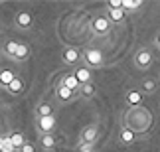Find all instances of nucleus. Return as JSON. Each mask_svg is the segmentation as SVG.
Instances as JSON below:
<instances>
[{
  "label": "nucleus",
  "mask_w": 160,
  "mask_h": 152,
  "mask_svg": "<svg viewBox=\"0 0 160 152\" xmlns=\"http://www.w3.org/2000/svg\"><path fill=\"white\" fill-rule=\"evenodd\" d=\"M73 75H75V79L79 81V85H87V83L93 81V73H91V69L85 67V65L75 67V69H73Z\"/></svg>",
  "instance_id": "1a4fd4ad"
},
{
  "label": "nucleus",
  "mask_w": 160,
  "mask_h": 152,
  "mask_svg": "<svg viewBox=\"0 0 160 152\" xmlns=\"http://www.w3.org/2000/svg\"><path fill=\"white\" fill-rule=\"evenodd\" d=\"M97 146L93 142H79V146H77V152H95Z\"/></svg>",
  "instance_id": "b1692460"
},
{
  "label": "nucleus",
  "mask_w": 160,
  "mask_h": 152,
  "mask_svg": "<svg viewBox=\"0 0 160 152\" xmlns=\"http://www.w3.org/2000/svg\"><path fill=\"white\" fill-rule=\"evenodd\" d=\"M125 14L127 12L119 8V10H107V18H109V22H115V24H121L122 20H125Z\"/></svg>",
  "instance_id": "a211bd4d"
},
{
  "label": "nucleus",
  "mask_w": 160,
  "mask_h": 152,
  "mask_svg": "<svg viewBox=\"0 0 160 152\" xmlns=\"http://www.w3.org/2000/svg\"><path fill=\"white\" fill-rule=\"evenodd\" d=\"M150 63H152V51L148 47H140L134 53V65L140 69H146V67H150Z\"/></svg>",
  "instance_id": "39448f33"
},
{
  "label": "nucleus",
  "mask_w": 160,
  "mask_h": 152,
  "mask_svg": "<svg viewBox=\"0 0 160 152\" xmlns=\"http://www.w3.org/2000/svg\"><path fill=\"white\" fill-rule=\"evenodd\" d=\"M0 152H16V148L10 144L6 132H0Z\"/></svg>",
  "instance_id": "412c9836"
},
{
  "label": "nucleus",
  "mask_w": 160,
  "mask_h": 152,
  "mask_svg": "<svg viewBox=\"0 0 160 152\" xmlns=\"http://www.w3.org/2000/svg\"><path fill=\"white\" fill-rule=\"evenodd\" d=\"M6 135H8V140H10L12 146L16 148V152L28 142V140H26V135H24L22 130H12V132H6Z\"/></svg>",
  "instance_id": "9d476101"
},
{
  "label": "nucleus",
  "mask_w": 160,
  "mask_h": 152,
  "mask_svg": "<svg viewBox=\"0 0 160 152\" xmlns=\"http://www.w3.org/2000/svg\"><path fill=\"white\" fill-rule=\"evenodd\" d=\"M142 89H144V93H154V91H156V81H154L152 77L144 79V83H142Z\"/></svg>",
  "instance_id": "5701e85b"
},
{
  "label": "nucleus",
  "mask_w": 160,
  "mask_h": 152,
  "mask_svg": "<svg viewBox=\"0 0 160 152\" xmlns=\"http://www.w3.org/2000/svg\"><path fill=\"white\" fill-rule=\"evenodd\" d=\"M55 95H58V99L61 103H69V101H73V97H75V93H73L71 89H67L65 85H61V83H58V87H55Z\"/></svg>",
  "instance_id": "9b49d317"
},
{
  "label": "nucleus",
  "mask_w": 160,
  "mask_h": 152,
  "mask_svg": "<svg viewBox=\"0 0 160 152\" xmlns=\"http://www.w3.org/2000/svg\"><path fill=\"white\" fill-rule=\"evenodd\" d=\"M36 146H38V144H34V142H26L18 152H38V148H36Z\"/></svg>",
  "instance_id": "a878e982"
},
{
  "label": "nucleus",
  "mask_w": 160,
  "mask_h": 152,
  "mask_svg": "<svg viewBox=\"0 0 160 152\" xmlns=\"http://www.w3.org/2000/svg\"><path fill=\"white\" fill-rule=\"evenodd\" d=\"M38 146L42 150H46V152L53 150L55 148V138H53V135H40L38 136Z\"/></svg>",
  "instance_id": "ddd939ff"
},
{
  "label": "nucleus",
  "mask_w": 160,
  "mask_h": 152,
  "mask_svg": "<svg viewBox=\"0 0 160 152\" xmlns=\"http://www.w3.org/2000/svg\"><path fill=\"white\" fill-rule=\"evenodd\" d=\"M99 138V126L97 125H87L81 129V135H79V142H97Z\"/></svg>",
  "instance_id": "0eeeda50"
},
{
  "label": "nucleus",
  "mask_w": 160,
  "mask_h": 152,
  "mask_svg": "<svg viewBox=\"0 0 160 152\" xmlns=\"http://www.w3.org/2000/svg\"><path fill=\"white\" fill-rule=\"evenodd\" d=\"M122 8V0H109L107 2V10H119Z\"/></svg>",
  "instance_id": "393cba45"
},
{
  "label": "nucleus",
  "mask_w": 160,
  "mask_h": 152,
  "mask_svg": "<svg viewBox=\"0 0 160 152\" xmlns=\"http://www.w3.org/2000/svg\"><path fill=\"white\" fill-rule=\"evenodd\" d=\"M14 24H16L18 30H30L34 26V18H32V14H30L28 10H20L14 16Z\"/></svg>",
  "instance_id": "423d86ee"
},
{
  "label": "nucleus",
  "mask_w": 160,
  "mask_h": 152,
  "mask_svg": "<svg viewBox=\"0 0 160 152\" xmlns=\"http://www.w3.org/2000/svg\"><path fill=\"white\" fill-rule=\"evenodd\" d=\"M95 93H97V89H95L93 83H87V85H81V87H79V95H81V99H93Z\"/></svg>",
  "instance_id": "f3484780"
},
{
  "label": "nucleus",
  "mask_w": 160,
  "mask_h": 152,
  "mask_svg": "<svg viewBox=\"0 0 160 152\" xmlns=\"http://www.w3.org/2000/svg\"><path fill=\"white\" fill-rule=\"evenodd\" d=\"M61 85H65V87H67V89H71L73 93H79V87H81V85H79V81L75 79V75H73V73L65 75L63 79H61Z\"/></svg>",
  "instance_id": "2eb2a0df"
},
{
  "label": "nucleus",
  "mask_w": 160,
  "mask_h": 152,
  "mask_svg": "<svg viewBox=\"0 0 160 152\" xmlns=\"http://www.w3.org/2000/svg\"><path fill=\"white\" fill-rule=\"evenodd\" d=\"M6 91H8L10 95H20L22 91H24V81H22L20 77H14V79H12V83L6 87Z\"/></svg>",
  "instance_id": "dca6fc26"
},
{
  "label": "nucleus",
  "mask_w": 160,
  "mask_h": 152,
  "mask_svg": "<svg viewBox=\"0 0 160 152\" xmlns=\"http://www.w3.org/2000/svg\"><path fill=\"white\" fill-rule=\"evenodd\" d=\"M2 53L12 61H26L30 57V47L22 42H14V40H4L2 44Z\"/></svg>",
  "instance_id": "f257e3e1"
},
{
  "label": "nucleus",
  "mask_w": 160,
  "mask_h": 152,
  "mask_svg": "<svg viewBox=\"0 0 160 152\" xmlns=\"http://www.w3.org/2000/svg\"><path fill=\"white\" fill-rule=\"evenodd\" d=\"M144 2L142 0H122V10L125 12H137Z\"/></svg>",
  "instance_id": "aec40b11"
},
{
  "label": "nucleus",
  "mask_w": 160,
  "mask_h": 152,
  "mask_svg": "<svg viewBox=\"0 0 160 152\" xmlns=\"http://www.w3.org/2000/svg\"><path fill=\"white\" fill-rule=\"evenodd\" d=\"M154 44H156V46H158V47H160V34H158V36H156V40H154Z\"/></svg>",
  "instance_id": "bb28decb"
},
{
  "label": "nucleus",
  "mask_w": 160,
  "mask_h": 152,
  "mask_svg": "<svg viewBox=\"0 0 160 152\" xmlns=\"http://www.w3.org/2000/svg\"><path fill=\"white\" fill-rule=\"evenodd\" d=\"M79 59H81V51H79L77 47H65V50L61 51V61L65 65H77Z\"/></svg>",
  "instance_id": "6e6552de"
},
{
  "label": "nucleus",
  "mask_w": 160,
  "mask_h": 152,
  "mask_svg": "<svg viewBox=\"0 0 160 152\" xmlns=\"http://www.w3.org/2000/svg\"><path fill=\"white\" fill-rule=\"evenodd\" d=\"M34 115L36 117H48V115H53V107L50 105L48 101H40L34 109Z\"/></svg>",
  "instance_id": "4468645a"
},
{
  "label": "nucleus",
  "mask_w": 160,
  "mask_h": 152,
  "mask_svg": "<svg viewBox=\"0 0 160 152\" xmlns=\"http://www.w3.org/2000/svg\"><path fill=\"white\" fill-rule=\"evenodd\" d=\"M134 138H137V132L131 130V129H122L119 132V140L122 144H131V142H134Z\"/></svg>",
  "instance_id": "6ab92c4d"
},
{
  "label": "nucleus",
  "mask_w": 160,
  "mask_h": 152,
  "mask_svg": "<svg viewBox=\"0 0 160 152\" xmlns=\"http://www.w3.org/2000/svg\"><path fill=\"white\" fill-rule=\"evenodd\" d=\"M55 126H58V120H55L53 115H48V117H36V129H38L40 135H53Z\"/></svg>",
  "instance_id": "7ed1b4c3"
},
{
  "label": "nucleus",
  "mask_w": 160,
  "mask_h": 152,
  "mask_svg": "<svg viewBox=\"0 0 160 152\" xmlns=\"http://www.w3.org/2000/svg\"><path fill=\"white\" fill-rule=\"evenodd\" d=\"M16 75L14 73H12V71H8V69H2V71H0V87H8V85L12 83V79H14Z\"/></svg>",
  "instance_id": "4be33fe9"
},
{
  "label": "nucleus",
  "mask_w": 160,
  "mask_h": 152,
  "mask_svg": "<svg viewBox=\"0 0 160 152\" xmlns=\"http://www.w3.org/2000/svg\"><path fill=\"white\" fill-rule=\"evenodd\" d=\"M81 57H83L85 67H95V69H99V67H103V63H105L103 51L97 50V47H87V50H83Z\"/></svg>",
  "instance_id": "f03ea898"
},
{
  "label": "nucleus",
  "mask_w": 160,
  "mask_h": 152,
  "mask_svg": "<svg viewBox=\"0 0 160 152\" xmlns=\"http://www.w3.org/2000/svg\"><path fill=\"white\" fill-rule=\"evenodd\" d=\"M125 101H127V105L131 107V109L140 107V103H142V93H140V91H137V89H131V91L127 93Z\"/></svg>",
  "instance_id": "f8f14e48"
},
{
  "label": "nucleus",
  "mask_w": 160,
  "mask_h": 152,
  "mask_svg": "<svg viewBox=\"0 0 160 152\" xmlns=\"http://www.w3.org/2000/svg\"><path fill=\"white\" fill-rule=\"evenodd\" d=\"M91 30H93L97 36H105V34H109V30H111L109 18H107V16H95L93 20H91Z\"/></svg>",
  "instance_id": "20e7f679"
}]
</instances>
